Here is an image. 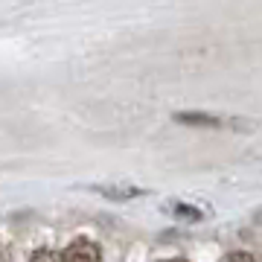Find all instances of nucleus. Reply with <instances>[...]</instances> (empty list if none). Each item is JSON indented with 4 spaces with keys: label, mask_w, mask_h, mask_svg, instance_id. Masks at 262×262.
I'll return each instance as SVG.
<instances>
[{
    "label": "nucleus",
    "mask_w": 262,
    "mask_h": 262,
    "mask_svg": "<svg viewBox=\"0 0 262 262\" xmlns=\"http://www.w3.org/2000/svg\"><path fill=\"white\" fill-rule=\"evenodd\" d=\"M96 192L108 201H134V198L146 195L143 187H131V184H105V187H96Z\"/></svg>",
    "instance_id": "2"
},
{
    "label": "nucleus",
    "mask_w": 262,
    "mask_h": 262,
    "mask_svg": "<svg viewBox=\"0 0 262 262\" xmlns=\"http://www.w3.org/2000/svg\"><path fill=\"white\" fill-rule=\"evenodd\" d=\"M64 259H102V251H99V245L96 242H88V239H73V242L67 245V251L61 253Z\"/></svg>",
    "instance_id": "3"
},
{
    "label": "nucleus",
    "mask_w": 262,
    "mask_h": 262,
    "mask_svg": "<svg viewBox=\"0 0 262 262\" xmlns=\"http://www.w3.org/2000/svg\"><path fill=\"white\" fill-rule=\"evenodd\" d=\"M172 120L181 122V125H189V128H222L225 125V120H219L213 114H201V111H178Z\"/></svg>",
    "instance_id": "1"
},
{
    "label": "nucleus",
    "mask_w": 262,
    "mask_h": 262,
    "mask_svg": "<svg viewBox=\"0 0 262 262\" xmlns=\"http://www.w3.org/2000/svg\"><path fill=\"white\" fill-rule=\"evenodd\" d=\"M169 213L175 215L178 222H201V219H204V213H201L198 207L184 204V201H172V204H169Z\"/></svg>",
    "instance_id": "4"
},
{
    "label": "nucleus",
    "mask_w": 262,
    "mask_h": 262,
    "mask_svg": "<svg viewBox=\"0 0 262 262\" xmlns=\"http://www.w3.org/2000/svg\"><path fill=\"white\" fill-rule=\"evenodd\" d=\"M227 262H256L253 253H245V251H233V253H225Z\"/></svg>",
    "instance_id": "5"
}]
</instances>
